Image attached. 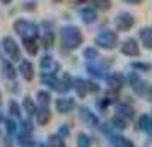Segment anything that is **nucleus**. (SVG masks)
I'll return each mask as SVG.
<instances>
[{
  "mask_svg": "<svg viewBox=\"0 0 152 147\" xmlns=\"http://www.w3.org/2000/svg\"><path fill=\"white\" fill-rule=\"evenodd\" d=\"M58 38H60V50L63 53H72L77 51L84 46V33L82 29L75 26V24H65L58 31Z\"/></svg>",
  "mask_w": 152,
  "mask_h": 147,
  "instance_id": "obj_1",
  "label": "nucleus"
},
{
  "mask_svg": "<svg viewBox=\"0 0 152 147\" xmlns=\"http://www.w3.org/2000/svg\"><path fill=\"white\" fill-rule=\"evenodd\" d=\"M41 79V86L48 87L51 92L60 94H69L72 91V84H74V75L70 72H60L58 75H39Z\"/></svg>",
  "mask_w": 152,
  "mask_h": 147,
  "instance_id": "obj_2",
  "label": "nucleus"
},
{
  "mask_svg": "<svg viewBox=\"0 0 152 147\" xmlns=\"http://www.w3.org/2000/svg\"><path fill=\"white\" fill-rule=\"evenodd\" d=\"M113 63H115V60L101 56V58H97V60H94V62H86L84 70H86L87 77L94 79V80H99V82H104V79H106V75L110 74Z\"/></svg>",
  "mask_w": 152,
  "mask_h": 147,
  "instance_id": "obj_3",
  "label": "nucleus"
},
{
  "mask_svg": "<svg viewBox=\"0 0 152 147\" xmlns=\"http://www.w3.org/2000/svg\"><path fill=\"white\" fill-rule=\"evenodd\" d=\"M120 41H121L120 39V33H118L116 29H111V28H103L94 36V45L99 50H103V51H113V50H116Z\"/></svg>",
  "mask_w": 152,
  "mask_h": 147,
  "instance_id": "obj_4",
  "label": "nucleus"
},
{
  "mask_svg": "<svg viewBox=\"0 0 152 147\" xmlns=\"http://www.w3.org/2000/svg\"><path fill=\"white\" fill-rule=\"evenodd\" d=\"M12 29H14V33L19 38H28V36H36V38H39L41 34V28H39V24L34 21H29L26 17H19V19H15L12 22Z\"/></svg>",
  "mask_w": 152,
  "mask_h": 147,
  "instance_id": "obj_5",
  "label": "nucleus"
},
{
  "mask_svg": "<svg viewBox=\"0 0 152 147\" xmlns=\"http://www.w3.org/2000/svg\"><path fill=\"white\" fill-rule=\"evenodd\" d=\"M0 48H2V53L7 56L9 60H12L14 63H17L22 58L21 43L15 41L14 36H10V34L2 36V39H0Z\"/></svg>",
  "mask_w": 152,
  "mask_h": 147,
  "instance_id": "obj_6",
  "label": "nucleus"
},
{
  "mask_svg": "<svg viewBox=\"0 0 152 147\" xmlns=\"http://www.w3.org/2000/svg\"><path fill=\"white\" fill-rule=\"evenodd\" d=\"M39 75H58L60 72L63 70L62 67V62L53 56L50 51H45V55L39 56Z\"/></svg>",
  "mask_w": 152,
  "mask_h": 147,
  "instance_id": "obj_7",
  "label": "nucleus"
},
{
  "mask_svg": "<svg viewBox=\"0 0 152 147\" xmlns=\"http://www.w3.org/2000/svg\"><path fill=\"white\" fill-rule=\"evenodd\" d=\"M126 87H130L132 92H133L135 96H138V98H145V94H147V91H149L151 84L140 75V72L132 70V72L126 74Z\"/></svg>",
  "mask_w": 152,
  "mask_h": 147,
  "instance_id": "obj_8",
  "label": "nucleus"
},
{
  "mask_svg": "<svg viewBox=\"0 0 152 147\" xmlns=\"http://www.w3.org/2000/svg\"><path fill=\"white\" fill-rule=\"evenodd\" d=\"M77 115H79V120L82 121L84 125L87 127V128H97V125L101 123V118H99V115H97L92 108L86 105H77Z\"/></svg>",
  "mask_w": 152,
  "mask_h": 147,
  "instance_id": "obj_9",
  "label": "nucleus"
},
{
  "mask_svg": "<svg viewBox=\"0 0 152 147\" xmlns=\"http://www.w3.org/2000/svg\"><path fill=\"white\" fill-rule=\"evenodd\" d=\"M53 108L58 115H70L77 110V99L69 94H60L56 99H53Z\"/></svg>",
  "mask_w": 152,
  "mask_h": 147,
  "instance_id": "obj_10",
  "label": "nucleus"
},
{
  "mask_svg": "<svg viewBox=\"0 0 152 147\" xmlns=\"http://www.w3.org/2000/svg\"><path fill=\"white\" fill-rule=\"evenodd\" d=\"M113 26L118 33H128L137 26V19L130 12H118L116 17L113 19Z\"/></svg>",
  "mask_w": 152,
  "mask_h": 147,
  "instance_id": "obj_11",
  "label": "nucleus"
},
{
  "mask_svg": "<svg viewBox=\"0 0 152 147\" xmlns=\"http://www.w3.org/2000/svg\"><path fill=\"white\" fill-rule=\"evenodd\" d=\"M104 82H106V87H108L110 91L120 94V92L126 87V74L118 72V70H115V72H111L110 70V74L106 75Z\"/></svg>",
  "mask_w": 152,
  "mask_h": 147,
  "instance_id": "obj_12",
  "label": "nucleus"
},
{
  "mask_svg": "<svg viewBox=\"0 0 152 147\" xmlns=\"http://www.w3.org/2000/svg\"><path fill=\"white\" fill-rule=\"evenodd\" d=\"M118 50L123 56H128V58H140V45H138V39L135 38H126L123 41H120L118 45Z\"/></svg>",
  "mask_w": 152,
  "mask_h": 147,
  "instance_id": "obj_13",
  "label": "nucleus"
},
{
  "mask_svg": "<svg viewBox=\"0 0 152 147\" xmlns=\"http://www.w3.org/2000/svg\"><path fill=\"white\" fill-rule=\"evenodd\" d=\"M17 72H19V75L26 82H31L36 77V65L31 62V58H24L22 56L21 60L17 62Z\"/></svg>",
  "mask_w": 152,
  "mask_h": 147,
  "instance_id": "obj_14",
  "label": "nucleus"
},
{
  "mask_svg": "<svg viewBox=\"0 0 152 147\" xmlns=\"http://www.w3.org/2000/svg\"><path fill=\"white\" fill-rule=\"evenodd\" d=\"M115 115H120V116H123L126 121H130L133 123V120L137 116V110H135V106L132 105L130 101H116L115 103Z\"/></svg>",
  "mask_w": 152,
  "mask_h": 147,
  "instance_id": "obj_15",
  "label": "nucleus"
},
{
  "mask_svg": "<svg viewBox=\"0 0 152 147\" xmlns=\"http://www.w3.org/2000/svg\"><path fill=\"white\" fill-rule=\"evenodd\" d=\"M19 75L17 72V67L12 60H9L7 56L5 58H0V77L4 80H15Z\"/></svg>",
  "mask_w": 152,
  "mask_h": 147,
  "instance_id": "obj_16",
  "label": "nucleus"
},
{
  "mask_svg": "<svg viewBox=\"0 0 152 147\" xmlns=\"http://www.w3.org/2000/svg\"><path fill=\"white\" fill-rule=\"evenodd\" d=\"M79 17L86 26H92V24H96L99 21V12L91 4L89 5H80L79 7Z\"/></svg>",
  "mask_w": 152,
  "mask_h": 147,
  "instance_id": "obj_17",
  "label": "nucleus"
},
{
  "mask_svg": "<svg viewBox=\"0 0 152 147\" xmlns=\"http://www.w3.org/2000/svg\"><path fill=\"white\" fill-rule=\"evenodd\" d=\"M21 48L29 56H38L39 55V50H41V46H39V38H36V36L21 38Z\"/></svg>",
  "mask_w": 152,
  "mask_h": 147,
  "instance_id": "obj_18",
  "label": "nucleus"
},
{
  "mask_svg": "<svg viewBox=\"0 0 152 147\" xmlns=\"http://www.w3.org/2000/svg\"><path fill=\"white\" fill-rule=\"evenodd\" d=\"M118 99H120V94L108 89L103 98L96 99V106H97V110H99V111H106V110H110L111 106H115V103H116Z\"/></svg>",
  "mask_w": 152,
  "mask_h": 147,
  "instance_id": "obj_19",
  "label": "nucleus"
},
{
  "mask_svg": "<svg viewBox=\"0 0 152 147\" xmlns=\"http://www.w3.org/2000/svg\"><path fill=\"white\" fill-rule=\"evenodd\" d=\"M34 123L38 127H46L53 118V113H51V108L50 106H38V110L34 113Z\"/></svg>",
  "mask_w": 152,
  "mask_h": 147,
  "instance_id": "obj_20",
  "label": "nucleus"
},
{
  "mask_svg": "<svg viewBox=\"0 0 152 147\" xmlns=\"http://www.w3.org/2000/svg\"><path fill=\"white\" fill-rule=\"evenodd\" d=\"M108 140V146H113V147H135V142L128 137L121 135V132H115L106 137Z\"/></svg>",
  "mask_w": 152,
  "mask_h": 147,
  "instance_id": "obj_21",
  "label": "nucleus"
},
{
  "mask_svg": "<svg viewBox=\"0 0 152 147\" xmlns=\"http://www.w3.org/2000/svg\"><path fill=\"white\" fill-rule=\"evenodd\" d=\"M72 91L75 92L77 99H86L87 96H89V89H87V79L80 77V75H74Z\"/></svg>",
  "mask_w": 152,
  "mask_h": 147,
  "instance_id": "obj_22",
  "label": "nucleus"
},
{
  "mask_svg": "<svg viewBox=\"0 0 152 147\" xmlns=\"http://www.w3.org/2000/svg\"><path fill=\"white\" fill-rule=\"evenodd\" d=\"M56 43V31H41L39 34V46L43 51H51Z\"/></svg>",
  "mask_w": 152,
  "mask_h": 147,
  "instance_id": "obj_23",
  "label": "nucleus"
},
{
  "mask_svg": "<svg viewBox=\"0 0 152 147\" xmlns=\"http://www.w3.org/2000/svg\"><path fill=\"white\" fill-rule=\"evenodd\" d=\"M15 146L21 147H45V142H36L33 133H21L17 132L15 135Z\"/></svg>",
  "mask_w": 152,
  "mask_h": 147,
  "instance_id": "obj_24",
  "label": "nucleus"
},
{
  "mask_svg": "<svg viewBox=\"0 0 152 147\" xmlns=\"http://www.w3.org/2000/svg\"><path fill=\"white\" fill-rule=\"evenodd\" d=\"M138 43L142 48L152 51V26H144L138 29Z\"/></svg>",
  "mask_w": 152,
  "mask_h": 147,
  "instance_id": "obj_25",
  "label": "nucleus"
},
{
  "mask_svg": "<svg viewBox=\"0 0 152 147\" xmlns=\"http://www.w3.org/2000/svg\"><path fill=\"white\" fill-rule=\"evenodd\" d=\"M151 125V113H140L133 120V130L137 133H145Z\"/></svg>",
  "mask_w": 152,
  "mask_h": 147,
  "instance_id": "obj_26",
  "label": "nucleus"
},
{
  "mask_svg": "<svg viewBox=\"0 0 152 147\" xmlns=\"http://www.w3.org/2000/svg\"><path fill=\"white\" fill-rule=\"evenodd\" d=\"M21 106H22V111H24V115H28V116H34L36 110H38V103H36L34 98H31L29 94H26V96H22L21 99Z\"/></svg>",
  "mask_w": 152,
  "mask_h": 147,
  "instance_id": "obj_27",
  "label": "nucleus"
},
{
  "mask_svg": "<svg viewBox=\"0 0 152 147\" xmlns=\"http://www.w3.org/2000/svg\"><path fill=\"white\" fill-rule=\"evenodd\" d=\"M36 103H38V106H51V103H53V96H51V91H50L48 87H43V89H39V91L36 92Z\"/></svg>",
  "mask_w": 152,
  "mask_h": 147,
  "instance_id": "obj_28",
  "label": "nucleus"
},
{
  "mask_svg": "<svg viewBox=\"0 0 152 147\" xmlns=\"http://www.w3.org/2000/svg\"><path fill=\"white\" fill-rule=\"evenodd\" d=\"M82 58L86 62H94L97 58H101V50L97 48L96 45H89L82 48Z\"/></svg>",
  "mask_w": 152,
  "mask_h": 147,
  "instance_id": "obj_29",
  "label": "nucleus"
},
{
  "mask_svg": "<svg viewBox=\"0 0 152 147\" xmlns=\"http://www.w3.org/2000/svg\"><path fill=\"white\" fill-rule=\"evenodd\" d=\"M2 127H4V132L7 135H10V137H15L17 132H19V121L15 118H12V116H5Z\"/></svg>",
  "mask_w": 152,
  "mask_h": 147,
  "instance_id": "obj_30",
  "label": "nucleus"
},
{
  "mask_svg": "<svg viewBox=\"0 0 152 147\" xmlns=\"http://www.w3.org/2000/svg\"><path fill=\"white\" fill-rule=\"evenodd\" d=\"M7 113H9V116H12V118H15V120H21L22 115H24V111H22V106H21V103H19L17 99H9V103H7Z\"/></svg>",
  "mask_w": 152,
  "mask_h": 147,
  "instance_id": "obj_31",
  "label": "nucleus"
},
{
  "mask_svg": "<svg viewBox=\"0 0 152 147\" xmlns=\"http://www.w3.org/2000/svg\"><path fill=\"white\" fill-rule=\"evenodd\" d=\"M128 67L135 72H140V74H151L152 72V63L145 62V60H132Z\"/></svg>",
  "mask_w": 152,
  "mask_h": 147,
  "instance_id": "obj_32",
  "label": "nucleus"
},
{
  "mask_svg": "<svg viewBox=\"0 0 152 147\" xmlns=\"http://www.w3.org/2000/svg\"><path fill=\"white\" fill-rule=\"evenodd\" d=\"M45 147H67V142H65V137H62L60 133H51L48 135V139L45 142Z\"/></svg>",
  "mask_w": 152,
  "mask_h": 147,
  "instance_id": "obj_33",
  "label": "nucleus"
},
{
  "mask_svg": "<svg viewBox=\"0 0 152 147\" xmlns=\"http://www.w3.org/2000/svg\"><path fill=\"white\" fill-rule=\"evenodd\" d=\"M110 123L115 127V130L116 132H125L128 127H130V121H126L123 116H120V115H113L110 118Z\"/></svg>",
  "mask_w": 152,
  "mask_h": 147,
  "instance_id": "obj_34",
  "label": "nucleus"
},
{
  "mask_svg": "<svg viewBox=\"0 0 152 147\" xmlns=\"http://www.w3.org/2000/svg\"><path fill=\"white\" fill-rule=\"evenodd\" d=\"M17 121H19V132L21 133H34V121H33L31 116H28V118L22 116Z\"/></svg>",
  "mask_w": 152,
  "mask_h": 147,
  "instance_id": "obj_35",
  "label": "nucleus"
},
{
  "mask_svg": "<svg viewBox=\"0 0 152 147\" xmlns=\"http://www.w3.org/2000/svg\"><path fill=\"white\" fill-rule=\"evenodd\" d=\"M75 144L79 147H91L92 144H94V139L91 137L89 133L86 132H77L75 135Z\"/></svg>",
  "mask_w": 152,
  "mask_h": 147,
  "instance_id": "obj_36",
  "label": "nucleus"
},
{
  "mask_svg": "<svg viewBox=\"0 0 152 147\" xmlns=\"http://www.w3.org/2000/svg\"><path fill=\"white\" fill-rule=\"evenodd\" d=\"M91 5L96 9L97 12H110L111 10V0H91Z\"/></svg>",
  "mask_w": 152,
  "mask_h": 147,
  "instance_id": "obj_37",
  "label": "nucleus"
},
{
  "mask_svg": "<svg viewBox=\"0 0 152 147\" xmlns=\"http://www.w3.org/2000/svg\"><path fill=\"white\" fill-rule=\"evenodd\" d=\"M96 130L101 133V135H104V137H108V135H111V133L116 132V130H115V127L110 123V120H108V121H101V123L97 125Z\"/></svg>",
  "mask_w": 152,
  "mask_h": 147,
  "instance_id": "obj_38",
  "label": "nucleus"
},
{
  "mask_svg": "<svg viewBox=\"0 0 152 147\" xmlns=\"http://www.w3.org/2000/svg\"><path fill=\"white\" fill-rule=\"evenodd\" d=\"M87 89H89V94H92V96H97L99 92L103 91L99 80H94V79H91V77L87 79Z\"/></svg>",
  "mask_w": 152,
  "mask_h": 147,
  "instance_id": "obj_39",
  "label": "nucleus"
},
{
  "mask_svg": "<svg viewBox=\"0 0 152 147\" xmlns=\"http://www.w3.org/2000/svg\"><path fill=\"white\" fill-rule=\"evenodd\" d=\"M5 82H7V84H5L7 86L5 89H7L12 96H19V94H21V84L17 82V79H15V80H5Z\"/></svg>",
  "mask_w": 152,
  "mask_h": 147,
  "instance_id": "obj_40",
  "label": "nucleus"
},
{
  "mask_svg": "<svg viewBox=\"0 0 152 147\" xmlns=\"http://www.w3.org/2000/svg\"><path fill=\"white\" fill-rule=\"evenodd\" d=\"M39 28H41V31H56V24H55L53 19L45 17L41 21V24H39Z\"/></svg>",
  "mask_w": 152,
  "mask_h": 147,
  "instance_id": "obj_41",
  "label": "nucleus"
},
{
  "mask_svg": "<svg viewBox=\"0 0 152 147\" xmlns=\"http://www.w3.org/2000/svg\"><path fill=\"white\" fill-rule=\"evenodd\" d=\"M21 9L24 12H36V10H38V2H36V0H26L21 5Z\"/></svg>",
  "mask_w": 152,
  "mask_h": 147,
  "instance_id": "obj_42",
  "label": "nucleus"
},
{
  "mask_svg": "<svg viewBox=\"0 0 152 147\" xmlns=\"http://www.w3.org/2000/svg\"><path fill=\"white\" fill-rule=\"evenodd\" d=\"M56 133H60L62 137H65V139H69L70 133H72V127L69 125V123H62V125L56 128Z\"/></svg>",
  "mask_w": 152,
  "mask_h": 147,
  "instance_id": "obj_43",
  "label": "nucleus"
},
{
  "mask_svg": "<svg viewBox=\"0 0 152 147\" xmlns=\"http://www.w3.org/2000/svg\"><path fill=\"white\" fill-rule=\"evenodd\" d=\"M2 146H15V137H10V135H4L2 137Z\"/></svg>",
  "mask_w": 152,
  "mask_h": 147,
  "instance_id": "obj_44",
  "label": "nucleus"
},
{
  "mask_svg": "<svg viewBox=\"0 0 152 147\" xmlns=\"http://www.w3.org/2000/svg\"><path fill=\"white\" fill-rule=\"evenodd\" d=\"M125 4H128V5H140V4H144L145 0H123Z\"/></svg>",
  "mask_w": 152,
  "mask_h": 147,
  "instance_id": "obj_45",
  "label": "nucleus"
},
{
  "mask_svg": "<svg viewBox=\"0 0 152 147\" xmlns=\"http://www.w3.org/2000/svg\"><path fill=\"white\" fill-rule=\"evenodd\" d=\"M0 2H2V4H4V5H10V4H12V2H14V0H0Z\"/></svg>",
  "mask_w": 152,
  "mask_h": 147,
  "instance_id": "obj_46",
  "label": "nucleus"
},
{
  "mask_svg": "<svg viewBox=\"0 0 152 147\" xmlns=\"http://www.w3.org/2000/svg\"><path fill=\"white\" fill-rule=\"evenodd\" d=\"M4 120H5V115L0 111V127H2V123H4Z\"/></svg>",
  "mask_w": 152,
  "mask_h": 147,
  "instance_id": "obj_47",
  "label": "nucleus"
},
{
  "mask_svg": "<svg viewBox=\"0 0 152 147\" xmlns=\"http://www.w3.org/2000/svg\"><path fill=\"white\" fill-rule=\"evenodd\" d=\"M2 105H4V98H2V91H0V108H2Z\"/></svg>",
  "mask_w": 152,
  "mask_h": 147,
  "instance_id": "obj_48",
  "label": "nucleus"
},
{
  "mask_svg": "<svg viewBox=\"0 0 152 147\" xmlns=\"http://www.w3.org/2000/svg\"><path fill=\"white\" fill-rule=\"evenodd\" d=\"M0 58H2V48H0Z\"/></svg>",
  "mask_w": 152,
  "mask_h": 147,
  "instance_id": "obj_49",
  "label": "nucleus"
},
{
  "mask_svg": "<svg viewBox=\"0 0 152 147\" xmlns=\"http://www.w3.org/2000/svg\"><path fill=\"white\" fill-rule=\"evenodd\" d=\"M0 139H2V135H0Z\"/></svg>",
  "mask_w": 152,
  "mask_h": 147,
  "instance_id": "obj_50",
  "label": "nucleus"
}]
</instances>
